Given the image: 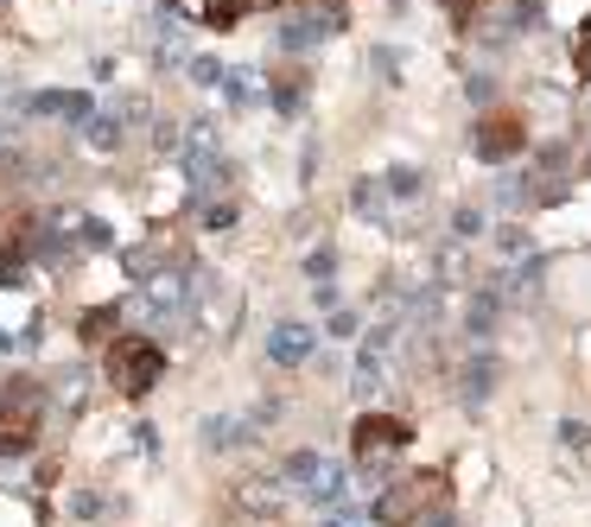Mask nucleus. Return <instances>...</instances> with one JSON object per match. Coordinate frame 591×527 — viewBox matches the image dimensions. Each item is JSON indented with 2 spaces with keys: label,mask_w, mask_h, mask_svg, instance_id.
Returning <instances> with one entry per match:
<instances>
[{
  "label": "nucleus",
  "mask_w": 591,
  "mask_h": 527,
  "mask_svg": "<svg viewBox=\"0 0 591 527\" xmlns=\"http://www.w3.org/2000/svg\"><path fill=\"white\" fill-rule=\"evenodd\" d=\"M382 191H388V198H401V203H413L420 191H426V178L413 172V166H394V172L382 178Z\"/></svg>",
  "instance_id": "obj_16"
},
{
  "label": "nucleus",
  "mask_w": 591,
  "mask_h": 527,
  "mask_svg": "<svg viewBox=\"0 0 591 527\" xmlns=\"http://www.w3.org/2000/svg\"><path fill=\"white\" fill-rule=\"evenodd\" d=\"M267 102H274L281 115H299V108H306V83H299V71L274 76V83H267Z\"/></svg>",
  "instance_id": "obj_12"
},
{
  "label": "nucleus",
  "mask_w": 591,
  "mask_h": 527,
  "mask_svg": "<svg viewBox=\"0 0 591 527\" xmlns=\"http://www.w3.org/2000/svg\"><path fill=\"white\" fill-rule=\"evenodd\" d=\"M331 267H337V254H331V249H318V254L306 261V274H312V280H331Z\"/></svg>",
  "instance_id": "obj_24"
},
{
  "label": "nucleus",
  "mask_w": 591,
  "mask_h": 527,
  "mask_svg": "<svg viewBox=\"0 0 591 527\" xmlns=\"http://www.w3.org/2000/svg\"><path fill=\"white\" fill-rule=\"evenodd\" d=\"M45 426V394L39 381H7L0 388V457H27Z\"/></svg>",
  "instance_id": "obj_3"
},
{
  "label": "nucleus",
  "mask_w": 591,
  "mask_h": 527,
  "mask_svg": "<svg viewBox=\"0 0 591 527\" xmlns=\"http://www.w3.org/2000/svg\"><path fill=\"white\" fill-rule=\"evenodd\" d=\"M503 305H528V299H540V267H521V274H503L496 286H489Z\"/></svg>",
  "instance_id": "obj_11"
},
{
  "label": "nucleus",
  "mask_w": 591,
  "mask_h": 527,
  "mask_svg": "<svg viewBox=\"0 0 591 527\" xmlns=\"http://www.w3.org/2000/svg\"><path fill=\"white\" fill-rule=\"evenodd\" d=\"M0 7H7V0H0Z\"/></svg>",
  "instance_id": "obj_28"
},
{
  "label": "nucleus",
  "mask_w": 591,
  "mask_h": 527,
  "mask_svg": "<svg viewBox=\"0 0 591 527\" xmlns=\"http://www.w3.org/2000/svg\"><path fill=\"white\" fill-rule=\"evenodd\" d=\"M230 223H235V203L230 198H223V203L204 198V229H230Z\"/></svg>",
  "instance_id": "obj_22"
},
{
  "label": "nucleus",
  "mask_w": 591,
  "mask_h": 527,
  "mask_svg": "<svg viewBox=\"0 0 591 527\" xmlns=\"http://www.w3.org/2000/svg\"><path fill=\"white\" fill-rule=\"evenodd\" d=\"M312 350H318V330H306V325H274L267 330V356H274L281 369H299Z\"/></svg>",
  "instance_id": "obj_8"
},
{
  "label": "nucleus",
  "mask_w": 591,
  "mask_h": 527,
  "mask_svg": "<svg viewBox=\"0 0 591 527\" xmlns=\"http://www.w3.org/2000/svg\"><path fill=\"white\" fill-rule=\"evenodd\" d=\"M249 439H255V432L242 426V420H210V426H204L210 452H235V445H249Z\"/></svg>",
  "instance_id": "obj_13"
},
{
  "label": "nucleus",
  "mask_w": 591,
  "mask_h": 527,
  "mask_svg": "<svg viewBox=\"0 0 591 527\" xmlns=\"http://www.w3.org/2000/svg\"><path fill=\"white\" fill-rule=\"evenodd\" d=\"M154 147H159V152H184V127L159 122V127H154Z\"/></svg>",
  "instance_id": "obj_21"
},
{
  "label": "nucleus",
  "mask_w": 591,
  "mask_h": 527,
  "mask_svg": "<svg viewBox=\"0 0 591 527\" xmlns=\"http://www.w3.org/2000/svg\"><path fill=\"white\" fill-rule=\"evenodd\" d=\"M281 477H286V489H306V496H318L325 508H337V503H344V489H350L344 471H337L331 457H318V452H293Z\"/></svg>",
  "instance_id": "obj_5"
},
{
  "label": "nucleus",
  "mask_w": 591,
  "mask_h": 527,
  "mask_svg": "<svg viewBox=\"0 0 591 527\" xmlns=\"http://www.w3.org/2000/svg\"><path fill=\"white\" fill-rule=\"evenodd\" d=\"M83 140H89V152H115L122 147V122H115V115H89V122H83Z\"/></svg>",
  "instance_id": "obj_14"
},
{
  "label": "nucleus",
  "mask_w": 591,
  "mask_h": 527,
  "mask_svg": "<svg viewBox=\"0 0 591 527\" xmlns=\"http://www.w3.org/2000/svg\"><path fill=\"white\" fill-rule=\"evenodd\" d=\"M572 71H579V76L591 83V20L579 25V32H572Z\"/></svg>",
  "instance_id": "obj_19"
},
{
  "label": "nucleus",
  "mask_w": 591,
  "mask_h": 527,
  "mask_svg": "<svg viewBox=\"0 0 591 527\" xmlns=\"http://www.w3.org/2000/svg\"><path fill=\"white\" fill-rule=\"evenodd\" d=\"M108 381H115V394L147 401L159 381H166V350H159L154 337H115L108 344Z\"/></svg>",
  "instance_id": "obj_2"
},
{
  "label": "nucleus",
  "mask_w": 591,
  "mask_h": 527,
  "mask_svg": "<svg viewBox=\"0 0 591 527\" xmlns=\"http://www.w3.org/2000/svg\"><path fill=\"white\" fill-rule=\"evenodd\" d=\"M439 503H452L445 496V471H420V477H401V483H388L382 496L369 503V521L376 527H420V515Z\"/></svg>",
  "instance_id": "obj_1"
},
{
  "label": "nucleus",
  "mask_w": 591,
  "mask_h": 527,
  "mask_svg": "<svg viewBox=\"0 0 591 527\" xmlns=\"http://www.w3.org/2000/svg\"><path fill=\"white\" fill-rule=\"evenodd\" d=\"M496 312H503V299H496V293H471V305H464V337H471V344H484L489 337V325H496Z\"/></svg>",
  "instance_id": "obj_10"
},
{
  "label": "nucleus",
  "mask_w": 591,
  "mask_h": 527,
  "mask_svg": "<svg viewBox=\"0 0 591 527\" xmlns=\"http://www.w3.org/2000/svg\"><path fill=\"white\" fill-rule=\"evenodd\" d=\"M477 229H484V210H458V217H452V235H458V242H471Z\"/></svg>",
  "instance_id": "obj_23"
},
{
  "label": "nucleus",
  "mask_w": 591,
  "mask_h": 527,
  "mask_svg": "<svg viewBox=\"0 0 591 527\" xmlns=\"http://www.w3.org/2000/svg\"><path fill=\"white\" fill-rule=\"evenodd\" d=\"M579 445H585V457H591V432H585V439H579Z\"/></svg>",
  "instance_id": "obj_27"
},
{
  "label": "nucleus",
  "mask_w": 591,
  "mask_h": 527,
  "mask_svg": "<svg viewBox=\"0 0 591 527\" xmlns=\"http://www.w3.org/2000/svg\"><path fill=\"white\" fill-rule=\"evenodd\" d=\"M217 89H223L235 108H249V102H255V71H223L217 76Z\"/></svg>",
  "instance_id": "obj_17"
},
{
  "label": "nucleus",
  "mask_w": 591,
  "mask_h": 527,
  "mask_svg": "<svg viewBox=\"0 0 591 527\" xmlns=\"http://www.w3.org/2000/svg\"><path fill=\"white\" fill-rule=\"evenodd\" d=\"M255 0H166V13L184 25H217V32H230V25H242V13H249Z\"/></svg>",
  "instance_id": "obj_7"
},
{
  "label": "nucleus",
  "mask_w": 591,
  "mask_h": 527,
  "mask_svg": "<svg viewBox=\"0 0 591 527\" xmlns=\"http://www.w3.org/2000/svg\"><path fill=\"white\" fill-rule=\"evenodd\" d=\"M235 503H242V508H255V515H274V508H281V489H274V483H267V489H255V483H249V489H242Z\"/></svg>",
  "instance_id": "obj_18"
},
{
  "label": "nucleus",
  "mask_w": 591,
  "mask_h": 527,
  "mask_svg": "<svg viewBox=\"0 0 591 527\" xmlns=\"http://www.w3.org/2000/svg\"><path fill=\"white\" fill-rule=\"evenodd\" d=\"M115 325H122V312H115V305H96V312H83V344H108V337H115Z\"/></svg>",
  "instance_id": "obj_15"
},
{
  "label": "nucleus",
  "mask_w": 591,
  "mask_h": 527,
  "mask_svg": "<svg viewBox=\"0 0 591 527\" xmlns=\"http://www.w3.org/2000/svg\"><path fill=\"white\" fill-rule=\"evenodd\" d=\"M71 515H103V496H71Z\"/></svg>",
  "instance_id": "obj_26"
},
{
  "label": "nucleus",
  "mask_w": 591,
  "mask_h": 527,
  "mask_svg": "<svg viewBox=\"0 0 591 527\" xmlns=\"http://www.w3.org/2000/svg\"><path fill=\"white\" fill-rule=\"evenodd\" d=\"M413 445L408 420H394V413H369L362 407V420L350 426V452H357V471H369V477H382L394 457Z\"/></svg>",
  "instance_id": "obj_4"
},
{
  "label": "nucleus",
  "mask_w": 591,
  "mask_h": 527,
  "mask_svg": "<svg viewBox=\"0 0 591 527\" xmlns=\"http://www.w3.org/2000/svg\"><path fill=\"white\" fill-rule=\"evenodd\" d=\"M496 376H503V369H496V356H471V362L458 369V401L464 407H484L489 394H496Z\"/></svg>",
  "instance_id": "obj_9"
},
{
  "label": "nucleus",
  "mask_w": 591,
  "mask_h": 527,
  "mask_svg": "<svg viewBox=\"0 0 591 527\" xmlns=\"http://www.w3.org/2000/svg\"><path fill=\"white\" fill-rule=\"evenodd\" d=\"M191 76H198L204 89H217V76H223V64H210V57H198V64H191Z\"/></svg>",
  "instance_id": "obj_25"
},
{
  "label": "nucleus",
  "mask_w": 591,
  "mask_h": 527,
  "mask_svg": "<svg viewBox=\"0 0 591 527\" xmlns=\"http://www.w3.org/2000/svg\"><path fill=\"white\" fill-rule=\"evenodd\" d=\"M528 147V127H521V115H484V122L471 127V152L477 159H489V166H503V159H515V152Z\"/></svg>",
  "instance_id": "obj_6"
},
{
  "label": "nucleus",
  "mask_w": 591,
  "mask_h": 527,
  "mask_svg": "<svg viewBox=\"0 0 591 527\" xmlns=\"http://www.w3.org/2000/svg\"><path fill=\"white\" fill-rule=\"evenodd\" d=\"M496 249H503V254H509V261H515V254H528V249H535V242H528V229H521V223H509V229H503V235H496Z\"/></svg>",
  "instance_id": "obj_20"
}]
</instances>
